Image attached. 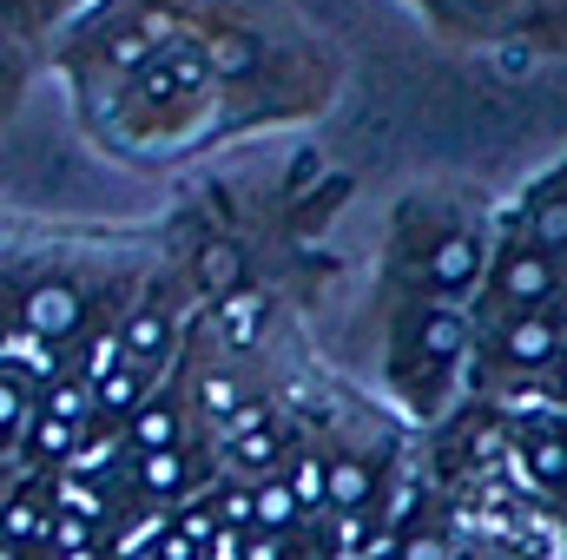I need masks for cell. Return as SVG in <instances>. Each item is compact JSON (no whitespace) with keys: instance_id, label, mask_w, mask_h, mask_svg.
<instances>
[{"instance_id":"6","label":"cell","mask_w":567,"mask_h":560,"mask_svg":"<svg viewBox=\"0 0 567 560\" xmlns=\"http://www.w3.org/2000/svg\"><path fill=\"white\" fill-rule=\"evenodd\" d=\"M416 336H423V356H429V363H449V356L462 350V317H455L449 303H429L423 323H416Z\"/></svg>"},{"instance_id":"4","label":"cell","mask_w":567,"mask_h":560,"mask_svg":"<svg viewBox=\"0 0 567 560\" xmlns=\"http://www.w3.org/2000/svg\"><path fill=\"white\" fill-rule=\"evenodd\" d=\"M548 356H555V317L522 310V317L502 330V363H515V370H542Z\"/></svg>"},{"instance_id":"1","label":"cell","mask_w":567,"mask_h":560,"mask_svg":"<svg viewBox=\"0 0 567 560\" xmlns=\"http://www.w3.org/2000/svg\"><path fill=\"white\" fill-rule=\"evenodd\" d=\"M495 290H502V303H515V310H535V303L555 290V265H548V251H542V245H522V251H508V258H502V278H495Z\"/></svg>"},{"instance_id":"12","label":"cell","mask_w":567,"mask_h":560,"mask_svg":"<svg viewBox=\"0 0 567 560\" xmlns=\"http://www.w3.org/2000/svg\"><path fill=\"white\" fill-rule=\"evenodd\" d=\"M93 403H100V390H86V383H60V390L47 396V416H60V422H73V428H80Z\"/></svg>"},{"instance_id":"19","label":"cell","mask_w":567,"mask_h":560,"mask_svg":"<svg viewBox=\"0 0 567 560\" xmlns=\"http://www.w3.org/2000/svg\"><path fill=\"white\" fill-rule=\"evenodd\" d=\"M258 317H265V297H251V290L238 297V290H231V303H225V330H231V336H251Z\"/></svg>"},{"instance_id":"27","label":"cell","mask_w":567,"mask_h":560,"mask_svg":"<svg viewBox=\"0 0 567 560\" xmlns=\"http://www.w3.org/2000/svg\"><path fill=\"white\" fill-rule=\"evenodd\" d=\"M403 560H449V548H442V541H416Z\"/></svg>"},{"instance_id":"21","label":"cell","mask_w":567,"mask_h":560,"mask_svg":"<svg viewBox=\"0 0 567 560\" xmlns=\"http://www.w3.org/2000/svg\"><path fill=\"white\" fill-rule=\"evenodd\" d=\"M271 455H278V435H271V428H258V435H238V462H245V468H265Z\"/></svg>"},{"instance_id":"22","label":"cell","mask_w":567,"mask_h":560,"mask_svg":"<svg viewBox=\"0 0 567 560\" xmlns=\"http://www.w3.org/2000/svg\"><path fill=\"white\" fill-rule=\"evenodd\" d=\"M205 409L212 416H238V390H231V376H205Z\"/></svg>"},{"instance_id":"10","label":"cell","mask_w":567,"mask_h":560,"mask_svg":"<svg viewBox=\"0 0 567 560\" xmlns=\"http://www.w3.org/2000/svg\"><path fill=\"white\" fill-rule=\"evenodd\" d=\"M140 481L152 488V495H178V488H185V462H178V448L140 455Z\"/></svg>"},{"instance_id":"20","label":"cell","mask_w":567,"mask_h":560,"mask_svg":"<svg viewBox=\"0 0 567 560\" xmlns=\"http://www.w3.org/2000/svg\"><path fill=\"white\" fill-rule=\"evenodd\" d=\"M40 535H47L40 508H33V501H13V508H7V541H40Z\"/></svg>"},{"instance_id":"15","label":"cell","mask_w":567,"mask_h":560,"mask_svg":"<svg viewBox=\"0 0 567 560\" xmlns=\"http://www.w3.org/2000/svg\"><path fill=\"white\" fill-rule=\"evenodd\" d=\"M238 271H245V258H238L231 245H212V251H205V265H198V278L212 283V290H231Z\"/></svg>"},{"instance_id":"3","label":"cell","mask_w":567,"mask_h":560,"mask_svg":"<svg viewBox=\"0 0 567 560\" xmlns=\"http://www.w3.org/2000/svg\"><path fill=\"white\" fill-rule=\"evenodd\" d=\"M198 80H205V53H198V46H165V53L140 73V93L145 100H178V93H192Z\"/></svg>"},{"instance_id":"18","label":"cell","mask_w":567,"mask_h":560,"mask_svg":"<svg viewBox=\"0 0 567 560\" xmlns=\"http://www.w3.org/2000/svg\"><path fill=\"white\" fill-rule=\"evenodd\" d=\"M20 422H33V409H27V390H20V376L7 370V390H0V428H7V442L20 435Z\"/></svg>"},{"instance_id":"16","label":"cell","mask_w":567,"mask_h":560,"mask_svg":"<svg viewBox=\"0 0 567 560\" xmlns=\"http://www.w3.org/2000/svg\"><path fill=\"white\" fill-rule=\"evenodd\" d=\"M20 363H27L33 376H47V370H53V356H47V336H7V370L20 376Z\"/></svg>"},{"instance_id":"13","label":"cell","mask_w":567,"mask_h":560,"mask_svg":"<svg viewBox=\"0 0 567 560\" xmlns=\"http://www.w3.org/2000/svg\"><path fill=\"white\" fill-rule=\"evenodd\" d=\"M172 435H178V416L158 403V409H145L140 422H133V442H140L145 455H158V448H172Z\"/></svg>"},{"instance_id":"5","label":"cell","mask_w":567,"mask_h":560,"mask_svg":"<svg viewBox=\"0 0 567 560\" xmlns=\"http://www.w3.org/2000/svg\"><path fill=\"white\" fill-rule=\"evenodd\" d=\"M475 271H482V245H475L468 231H449V238L429 251V283H442V290H462Z\"/></svg>"},{"instance_id":"24","label":"cell","mask_w":567,"mask_h":560,"mask_svg":"<svg viewBox=\"0 0 567 560\" xmlns=\"http://www.w3.org/2000/svg\"><path fill=\"white\" fill-rule=\"evenodd\" d=\"M133 396H140V370H120L113 383H100V403H106V409H126Z\"/></svg>"},{"instance_id":"8","label":"cell","mask_w":567,"mask_h":560,"mask_svg":"<svg viewBox=\"0 0 567 560\" xmlns=\"http://www.w3.org/2000/svg\"><path fill=\"white\" fill-rule=\"evenodd\" d=\"M165 343H172V330H165V317H158V310H140V317L126 323V356H133V363H158V356H165Z\"/></svg>"},{"instance_id":"25","label":"cell","mask_w":567,"mask_h":560,"mask_svg":"<svg viewBox=\"0 0 567 560\" xmlns=\"http://www.w3.org/2000/svg\"><path fill=\"white\" fill-rule=\"evenodd\" d=\"M158 560H198V548H192V535H165V548H158Z\"/></svg>"},{"instance_id":"9","label":"cell","mask_w":567,"mask_h":560,"mask_svg":"<svg viewBox=\"0 0 567 560\" xmlns=\"http://www.w3.org/2000/svg\"><path fill=\"white\" fill-rule=\"evenodd\" d=\"M330 501H337V508H343V515H357V508H363V501H370V468H363V462H350V455H343V462H337V468H330Z\"/></svg>"},{"instance_id":"11","label":"cell","mask_w":567,"mask_h":560,"mask_svg":"<svg viewBox=\"0 0 567 560\" xmlns=\"http://www.w3.org/2000/svg\"><path fill=\"white\" fill-rule=\"evenodd\" d=\"M535 245L542 251H567V198H542L535 205Z\"/></svg>"},{"instance_id":"7","label":"cell","mask_w":567,"mask_h":560,"mask_svg":"<svg viewBox=\"0 0 567 560\" xmlns=\"http://www.w3.org/2000/svg\"><path fill=\"white\" fill-rule=\"evenodd\" d=\"M528 475L542 488H567V435H555V428L528 435Z\"/></svg>"},{"instance_id":"23","label":"cell","mask_w":567,"mask_h":560,"mask_svg":"<svg viewBox=\"0 0 567 560\" xmlns=\"http://www.w3.org/2000/svg\"><path fill=\"white\" fill-rule=\"evenodd\" d=\"M40 448H47V455H66V462H73V455H80V442H73V422L47 416V428H40Z\"/></svg>"},{"instance_id":"2","label":"cell","mask_w":567,"mask_h":560,"mask_svg":"<svg viewBox=\"0 0 567 560\" xmlns=\"http://www.w3.org/2000/svg\"><path fill=\"white\" fill-rule=\"evenodd\" d=\"M80 317H86V303H80L73 283H40V290H27V330H33V336L60 343L66 330H80Z\"/></svg>"},{"instance_id":"17","label":"cell","mask_w":567,"mask_h":560,"mask_svg":"<svg viewBox=\"0 0 567 560\" xmlns=\"http://www.w3.org/2000/svg\"><path fill=\"white\" fill-rule=\"evenodd\" d=\"M297 508H303V501H297L284 481H271V488L258 495V521H265V528H290V521H297Z\"/></svg>"},{"instance_id":"26","label":"cell","mask_w":567,"mask_h":560,"mask_svg":"<svg viewBox=\"0 0 567 560\" xmlns=\"http://www.w3.org/2000/svg\"><path fill=\"white\" fill-rule=\"evenodd\" d=\"M212 560H238V528H225V535L212 541Z\"/></svg>"},{"instance_id":"14","label":"cell","mask_w":567,"mask_h":560,"mask_svg":"<svg viewBox=\"0 0 567 560\" xmlns=\"http://www.w3.org/2000/svg\"><path fill=\"white\" fill-rule=\"evenodd\" d=\"M212 60H218V73H251V66H258V40H251V33H225V40L212 46Z\"/></svg>"},{"instance_id":"28","label":"cell","mask_w":567,"mask_h":560,"mask_svg":"<svg viewBox=\"0 0 567 560\" xmlns=\"http://www.w3.org/2000/svg\"><path fill=\"white\" fill-rule=\"evenodd\" d=\"M66 560H100V554H93V548H73V554H66Z\"/></svg>"}]
</instances>
